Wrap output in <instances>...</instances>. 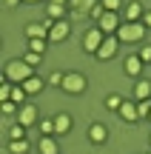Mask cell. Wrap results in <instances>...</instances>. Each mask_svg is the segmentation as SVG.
Listing matches in <instances>:
<instances>
[{"label": "cell", "mask_w": 151, "mask_h": 154, "mask_svg": "<svg viewBox=\"0 0 151 154\" xmlns=\"http://www.w3.org/2000/svg\"><path fill=\"white\" fill-rule=\"evenodd\" d=\"M3 77H6L9 83H14V86H23V83H26L29 77H34V69L29 66V63L23 60V57H20V60H9V63H6V72H3Z\"/></svg>", "instance_id": "cell-1"}, {"label": "cell", "mask_w": 151, "mask_h": 154, "mask_svg": "<svg viewBox=\"0 0 151 154\" xmlns=\"http://www.w3.org/2000/svg\"><path fill=\"white\" fill-rule=\"evenodd\" d=\"M146 32H148V29H146V23H125L123 20V26H120L117 29V40H120V43H137V40H143V37H146Z\"/></svg>", "instance_id": "cell-2"}, {"label": "cell", "mask_w": 151, "mask_h": 154, "mask_svg": "<svg viewBox=\"0 0 151 154\" xmlns=\"http://www.w3.org/2000/svg\"><path fill=\"white\" fill-rule=\"evenodd\" d=\"M51 26H54V20H51V17H43V20H37V23H26L23 34H26L29 40H49Z\"/></svg>", "instance_id": "cell-3"}, {"label": "cell", "mask_w": 151, "mask_h": 154, "mask_svg": "<svg viewBox=\"0 0 151 154\" xmlns=\"http://www.w3.org/2000/svg\"><path fill=\"white\" fill-rule=\"evenodd\" d=\"M86 86H89V80H86L83 72H66V77H63V91L66 94H83Z\"/></svg>", "instance_id": "cell-4"}, {"label": "cell", "mask_w": 151, "mask_h": 154, "mask_svg": "<svg viewBox=\"0 0 151 154\" xmlns=\"http://www.w3.org/2000/svg\"><path fill=\"white\" fill-rule=\"evenodd\" d=\"M123 26V14L120 11H106V14L97 20V29L103 34H117V29Z\"/></svg>", "instance_id": "cell-5"}, {"label": "cell", "mask_w": 151, "mask_h": 154, "mask_svg": "<svg viewBox=\"0 0 151 154\" xmlns=\"http://www.w3.org/2000/svg\"><path fill=\"white\" fill-rule=\"evenodd\" d=\"M17 123H23L26 128L37 126V123H40V111H37V106L23 103V106H20V111H17Z\"/></svg>", "instance_id": "cell-6"}, {"label": "cell", "mask_w": 151, "mask_h": 154, "mask_svg": "<svg viewBox=\"0 0 151 154\" xmlns=\"http://www.w3.org/2000/svg\"><path fill=\"white\" fill-rule=\"evenodd\" d=\"M68 34H71L68 17H66V20H54V26H51V32H49V43H66Z\"/></svg>", "instance_id": "cell-7"}, {"label": "cell", "mask_w": 151, "mask_h": 154, "mask_svg": "<svg viewBox=\"0 0 151 154\" xmlns=\"http://www.w3.org/2000/svg\"><path fill=\"white\" fill-rule=\"evenodd\" d=\"M103 40H106V34L94 26V29H89V32L83 34V49L89 51V54H97V49L103 46Z\"/></svg>", "instance_id": "cell-8"}, {"label": "cell", "mask_w": 151, "mask_h": 154, "mask_svg": "<svg viewBox=\"0 0 151 154\" xmlns=\"http://www.w3.org/2000/svg\"><path fill=\"white\" fill-rule=\"evenodd\" d=\"M86 137H89V143H94V146H103V143L108 140V128H106V123L94 120L89 128H86Z\"/></svg>", "instance_id": "cell-9"}, {"label": "cell", "mask_w": 151, "mask_h": 154, "mask_svg": "<svg viewBox=\"0 0 151 154\" xmlns=\"http://www.w3.org/2000/svg\"><path fill=\"white\" fill-rule=\"evenodd\" d=\"M120 14H123V20H125V23H140L143 17H146V9H143L140 0H131V3H125V6H123V11H120Z\"/></svg>", "instance_id": "cell-10"}, {"label": "cell", "mask_w": 151, "mask_h": 154, "mask_svg": "<svg viewBox=\"0 0 151 154\" xmlns=\"http://www.w3.org/2000/svg\"><path fill=\"white\" fill-rule=\"evenodd\" d=\"M117 49H120V40H117V34H106L103 46L97 49V60H111V57L117 54Z\"/></svg>", "instance_id": "cell-11"}, {"label": "cell", "mask_w": 151, "mask_h": 154, "mask_svg": "<svg viewBox=\"0 0 151 154\" xmlns=\"http://www.w3.org/2000/svg\"><path fill=\"white\" fill-rule=\"evenodd\" d=\"M120 120L123 123H137V117H140V111H137V100H123V106H120Z\"/></svg>", "instance_id": "cell-12"}, {"label": "cell", "mask_w": 151, "mask_h": 154, "mask_svg": "<svg viewBox=\"0 0 151 154\" xmlns=\"http://www.w3.org/2000/svg\"><path fill=\"white\" fill-rule=\"evenodd\" d=\"M143 66H146V63L140 60V54H128V57H125V63H123V69H125V74H128V77H140L143 74Z\"/></svg>", "instance_id": "cell-13"}, {"label": "cell", "mask_w": 151, "mask_h": 154, "mask_svg": "<svg viewBox=\"0 0 151 154\" xmlns=\"http://www.w3.org/2000/svg\"><path fill=\"white\" fill-rule=\"evenodd\" d=\"M131 94H134V100H151V83L137 77V80H134V88H131Z\"/></svg>", "instance_id": "cell-14"}, {"label": "cell", "mask_w": 151, "mask_h": 154, "mask_svg": "<svg viewBox=\"0 0 151 154\" xmlns=\"http://www.w3.org/2000/svg\"><path fill=\"white\" fill-rule=\"evenodd\" d=\"M54 131L57 134H68V131H71V114H68V111L54 114Z\"/></svg>", "instance_id": "cell-15"}, {"label": "cell", "mask_w": 151, "mask_h": 154, "mask_svg": "<svg viewBox=\"0 0 151 154\" xmlns=\"http://www.w3.org/2000/svg\"><path fill=\"white\" fill-rule=\"evenodd\" d=\"M94 3H97V0H68V6L74 9V17H86Z\"/></svg>", "instance_id": "cell-16"}, {"label": "cell", "mask_w": 151, "mask_h": 154, "mask_svg": "<svg viewBox=\"0 0 151 154\" xmlns=\"http://www.w3.org/2000/svg\"><path fill=\"white\" fill-rule=\"evenodd\" d=\"M66 9L68 6H63V3H46V17H51V20H66Z\"/></svg>", "instance_id": "cell-17"}, {"label": "cell", "mask_w": 151, "mask_h": 154, "mask_svg": "<svg viewBox=\"0 0 151 154\" xmlns=\"http://www.w3.org/2000/svg\"><path fill=\"white\" fill-rule=\"evenodd\" d=\"M37 151H40V154H57V143H54V140H51V137H43V134H40Z\"/></svg>", "instance_id": "cell-18"}, {"label": "cell", "mask_w": 151, "mask_h": 154, "mask_svg": "<svg viewBox=\"0 0 151 154\" xmlns=\"http://www.w3.org/2000/svg\"><path fill=\"white\" fill-rule=\"evenodd\" d=\"M23 88H26V94H37V91H43V77H29L26 83H23Z\"/></svg>", "instance_id": "cell-19"}, {"label": "cell", "mask_w": 151, "mask_h": 154, "mask_svg": "<svg viewBox=\"0 0 151 154\" xmlns=\"http://www.w3.org/2000/svg\"><path fill=\"white\" fill-rule=\"evenodd\" d=\"M29 149H32L29 140H9V151L11 154H29Z\"/></svg>", "instance_id": "cell-20"}, {"label": "cell", "mask_w": 151, "mask_h": 154, "mask_svg": "<svg viewBox=\"0 0 151 154\" xmlns=\"http://www.w3.org/2000/svg\"><path fill=\"white\" fill-rule=\"evenodd\" d=\"M37 128H40V134H43V137H51V134H57V131H54V117H43V120L37 123Z\"/></svg>", "instance_id": "cell-21"}, {"label": "cell", "mask_w": 151, "mask_h": 154, "mask_svg": "<svg viewBox=\"0 0 151 154\" xmlns=\"http://www.w3.org/2000/svg\"><path fill=\"white\" fill-rule=\"evenodd\" d=\"M26 131L29 128L23 126V123H11L9 126V140H26Z\"/></svg>", "instance_id": "cell-22"}, {"label": "cell", "mask_w": 151, "mask_h": 154, "mask_svg": "<svg viewBox=\"0 0 151 154\" xmlns=\"http://www.w3.org/2000/svg\"><path fill=\"white\" fill-rule=\"evenodd\" d=\"M120 106H123V97L120 94H108L106 97V109L108 111H120Z\"/></svg>", "instance_id": "cell-23"}, {"label": "cell", "mask_w": 151, "mask_h": 154, "mask_svg": "<svg viewBox=\"0 0 151 154\" xmlns=\"http://www.w3.org/2000/svg\"><path fill=\"white\" fill-rule=\"evenodd\" d=\"M46 46H49V40H29V51H37V54H43Z\"/></svg>", "instance_id": "cell-24"}, {"label": "cell", "mask_w": 151, "mask_h": 154, "mask_svg": "<svg viewBox=\"0 0 151 154\" xmlns=\"http://www.w3.org/2000/svg\"><path fill=\"white\" fill-rule=\"evenodd\" d=\"M106 11H123V0H100Z\"/></svg>", "instance_id": "cell-25"}, {"label": "cell", "mask_w": 151, "mask_h": 154, "mask_svg": "<svg viewBox=\"0 0 151 154\" xmlns=\"http://www.w3.org/2000/svg\"><path fill=\"white\" fill-rule=\"evenodd\" d=\"M103 14H106V9H103V3H100V0H97V3L91 6V11H89V17H91V20H94V23H97V20H100Z\"/></svg>", "instance_id": "cell-26"}, {"label": "cell", "mask_w": 151, "mask_h": 154, "mask_svg": "<svg viewBox=\"0 0 151 154\" xmlns=\"http://www.w3.org/2000/svg\"><path fill=\"white\" fill-rule=\"evenodd\" d=\"M11 100H14L17 106H23V100H26V88H23V86H14V88H11Z\"/></svg>", "instance_id": "cell-27"}, {"label": "cell", "mask_w": 151, "mask_h": 154, "mask_svg": "<svg viewBox=\"0 0 151 154\" xmlns=\"http://www.w3.org/2000/svg\"><path fill=\"white\" fill-rule=\"evenodd\" d=\"M23 60H26V63H29V66H32V69H34V66H37V63H40V60H43V54H37V51H26V54H23Z\"/></svg>", "instance_id": "cell-28"}, {"label": "cell", "mask_w": 151, "mask_h": 154, "mask_svg": "<svg viewBox=\"0 0 151 154\" xmlns=\"http://www.w3.org/2000/svg\"><path fill=\"white\" fill-rule=\"evenodd\" d=\"M14 111H20V106H17L14 100H3V114H6V117H11Z\"/></svg>", "instance_id": "cell-29"}, {"label": "cell", "mask_w": 151, "mask_h": 154, "mask_svg": "<svg viewBox=\"0 0 151 154\" xmlns=\"http://www.w3.org/2000/svg\"><path fill=\"white\" fill-rule=\"evenodd\" d=\"M137 111H140V117H148L151 114V100H137Z\"/></svg>", "instance_id": "cell-30"}, {"label": "cell", "mask_w": 151, "mask_h": 154, "mask_svg": "<svg viewBox=\"0 0 151 154\" xmlns=\"http://www.w3.org/2000/svg\"><path fill=\"white\" fill-rule=\"evenodd\" d=\"M63 77H66V72H51L49 74V86H57V88H60L63 86Z\"/></svg>", "instance_id": "cell-31"}, {"label": "cell", "mask_w": 151, "mask_h": 154, "mask_svg": "<svg viewBox=\"0 0 151 154\" xmlns=\"http://www.w3.org/2000/svg\"><path fill=\"white\" fill-rule=\"evenodd\" d=\"M137 54H140V60H143V63H151V43H146L140 51H137Z\"/></svg>", "instance_id": "cell-32"}, {"label": "cell", "mask_w": 151, "mask_h": 154, "mask_svg": "<svg viewBox=\"0 0 151 154\" xmlns=\"http://www.w3.org/2000/svg\"><path fill=\"white\" fill-rule=\"evenodd\" d=\"M3 3L9 6V9H14V6H20V3H23V0H3Z\"/></svg>", "instance_id": "cell-33"}, {"label": "cell", "mask_w": 151, "mask_h": 154, "mask_svg": "<svg viewBox=\"0 0 151 154\" xmlns=\"http://www.w3.org/2000/svg\"><path fill=\"white\" fill-rule=\"evenodd\" d=\"M143 23H146V29H151V11H146V17H143Z\"/></svg>", "instance_id": "cell-34"}, {"label": "cell", "mask_w": 151, "mask_h": 154, "mask_svg": "<svg viewBox=\"0 0 151 154\" xmlns=\"http://www.w3.org/2000/svg\"><path fill=\"white\" fill-rule=\"evenodd\" d=\"M49 3H63V6H68V0H49Z\"/></svg>", "instance_id": "cell-35"}, {"label": "cell", "mask_w": 151, "mask_h": 154, "mask_svg": "<svg viewBox=\"0 0 151 154\" xmlns=\"http://www.w3.org/2000/svg\"><path fill=\"white\" fill-rule=\"evenodd\" d=\"M23 3H40V0H23Z\"/></svg>", "instance_id": "cell-36"}, {"label": "cell", "mask_w": 151, "mask_h": 154, "mask_svg": "<svg viewBox=\"0 0 151 154\" xmlns=\"http://www.w3.org/2000/svg\"><path fill=\"white\" fill-rule=\"evenodd\" d=\"M148 120H151V114H148Z\"/></svg>", "instance_id": "cell-37"}]
</instances>
